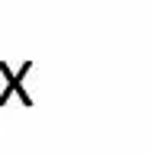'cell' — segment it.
<instances>
[{"instance_id": "cell-1", "label": "cell", "mask_w": 151, "mask_h": 154, "mask_svg": "<svg viewBox=\"0 0 151 154\" xmlns=\"http://www.w3.org/2000/svg\"><path fill=\"white\" fill-rule=\"evenodd\" d=\"M29 67H32V64H23V67H19V74H10V67H7V64H0V71H3V77L10 80V84H7V90L0 93V106L7 103V100H10L13 93H16V96H19V100H23L26 106H32V100H29V96L23 93V77L29 74Z\"/></svg>"}]
</instances>
